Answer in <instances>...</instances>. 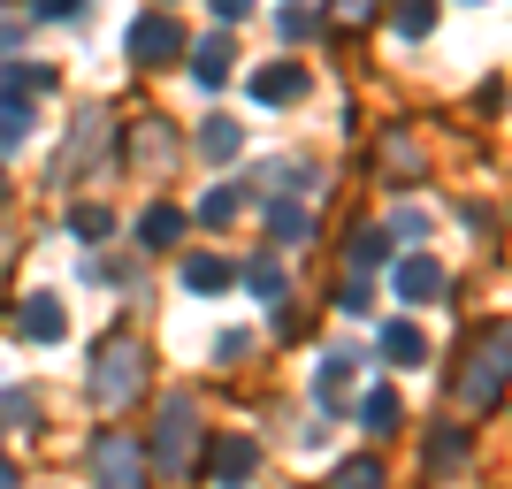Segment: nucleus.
I'll use <instances>...</instances> for the list:
<instances>
[{"label": "nucleus", "instance_id": "1", "mask_svg": "<svg viewBox=\"0 0 512 489\" xmlns=\"http://www.w3.org/2000/svg\"><path fill=\"white\" fill-rule=\"evenodd\" d=\"M199 413H192V398H169L161 405V421H153V474L169 482V474H192V459H199Z\"/></svg>", "mask_w": 512, "mask_h": 489}, {"label": "nucleus", "instance_id": "2", "mask_svg": "<svg viewBox=\"0 0 512 489\" xmlns=\"http://www.w3.org/2000/svg\"><path fill=\"white\" fill-rule=\"evenodd\" d=\"M505 383H512V329H490V344H474L467 375H459V398H467V405H490Z\"/></svg>", "mask_w": 512, "mask_h": 489}, {"label": "nucleus", "instance_id": "3", "mask_svg": "<svg viewBox=\"0 0 512 489\" xmlns=\"http://www.w3.org/2000/svg\"><path fill=\"white\" fill-rule=\"evenodd\" d=\"M146 383V360H138V344H107L100 352V375H92V398L100 405H130Z\"/></svg>", "mask_w": 512, "mask_h": 489}, {"label": "nucleus", "instance_id": "4", "mask_svg": "<svg viewBox=\"0 0 512 489\" xmlns=\"http://www.w3.org/2000/svg\"><path fill=\"white\" fill-rule=\"evenodd\" d=\"M123 46H130V62H138V69H169L176 54H184V31H176V16H138Z\"/></svg>", "mask_w": 512, "mask_h": 489}, {"label": "nucleus", "instance_id": "5", "mask_svg": "<svg viewBox=\"0 0 512 489\" xmlns=\"http://www.w3.org/2000/svg\"><path fill=\"white\" fill-rule=\"evenodd\" d=\"M100 489H146V459L130 436H100Z\"/></svg>", "mask_w": 512, "mask_h": 489}, {"label": "nucleus", "instance_id": "6", "mask_svg": "<svg viewBox=\"0 0 512 489\" xmlns=\"http://www.w3.org/2000/svg\"><path fill=\"white\" fill-rule=\"evenodd\" d=\"M299 92H306V69L299 62H276V69H260V77H253V100L260 107H283V100H299Z\"/></svg>", "mask_w": 512, "mask_h": 489}, {"label": "nucleus", "instance_id": "7", "mask_svg": "<svg viewBox=\"0 0 512 489\" xmlns=\"http://www.w3.org/2000/svg\"><path fill=\"white\" fill-rule=\"evenodd\" d=\"M16 329H23V337H31V344H54V337H62V329H69V314H62V306H54V298H23Z\"/></svg>", "mask_w": 512, "mask_h": 489}, {"label": "nucleus", "instance_id": "8", "mask_svg": "<svg viewBox=\"0 0 512 489\" xmlns=\"http://www.w3.org/2000/svg\"><path fill=\"white\" fill-rule=\"evenodd\" d=\"M138 237H146V253H169L176 237H184V214H176V207H146V222H138Z\"/></svg>", "mask_w": 512, "mask_h": 489}, {"label": "nucleus", "instance_id": "9", "mask_svg": "<svg viewBox=\"0 0 512 489\" xmlns=\"http://www.w3.org/2000/svg\"><path fill=\"white\" fill-rule=\"evenodd\" d=\"M398 291H406V298H436V291H444V268H436L428 253H413L406 268H398Z\"/></svg>", "mask_w": 512, "mask_h": 489}, {"label": "nucleus", "instance_id": "10", "mask_svg": "<svg viewBox=\"0 0 512 489\" xmlns=\"http://www.w3.org/2000/svg\"><path fill=\"white\" fill-rule=\"evenodd\" d=\"M184 283L192 291H222V283H237V268L222 253H199V260H184Z\"/></svg>", "mask_w": 512, "mask_h": 489}, {"label": "nucleus", "instance_id": "11", "mask_svg": "<svg viewBox=\"0 0 512 489\" xmlns=\"http://www.w3.org/2000/svg\"><path fill=\"white\" fill-rule=\"evenodd\" d=\"M192 77H199V85H222V77H230V39H222V31H214V39H199Z\"/></svg>", "mask_w": 512, "mask_h": 489}, {"label": "nucleus", "instance_id": "12", "mask_svg": "<svg viewBox=\"0 0 512 489\" xmlns=\"http://www.w3.org/2000/svg\"><path fill=\"white\" fill-rule=\"evenodd\" d=\"M253 459H260V451L245 444V436H222V444H214V474H222V482H237V474H253Z\"/></svg>", "mask_w": 512, "mask_h": 489}, {"label": "nucleus", "instance_id": "13", "mask_svg": "<svg viewBox=\"0 0 512 489\" xmlns=\"http://www.w3.org/2000/svg\"><path fill=\"white\" fill-rule=\"evenodd\" d=\"M421 352H428V344H421V329H413V321H390V329H383V360L413 367V360H421Z\"/></svg>", "mask_w": 512, "mask_h": 489}, {"label": "nucleus", "instance_id": "14", "mask_svg": "<svg viewBox=\"0 0 512 489\" xmlns=\"http://www.w3.org/2000/svg\"><path fill=\"white\" fill-rule=\"evenodd\" d=\"M23 138H31V100L0 92V146H23Z\"/></svg>", "mask_w": 512, "mask_h": 489}, {"label": "nucleus", "instance_id": "15", "mask_svg": "<svg viewBox=\"0 0 512 489\" xmlns=\"http://www.w3.org/2000/svg\"><path fill=\"white\" fill-rule=\"evenodd\" d=\"M321 405H344V390H352V360H344V352H337V360H321Z\"/></svg>", "mask_w": 512, "mask_h": 489}, {"label": "nucleus", "instance_id": "16", "mask_svg": "<svg viewBox=\"0 0 512 489\" xmlns=\"http://www.w3.org/2000/svg\"><path fill=\"white\" fill-rule=\"evenodd\" d=\"M390 260V237L383 230H352V268H383Z\"/></svg>", "mask_w": 512, "mask_h": 489}, {"label": "nucleus", "instance_id": "17", "mask_svg": "<svg viewBox=\"0 0 512 489\" xmlns=\"http://www.w3.org/2000/svg\"><path fill=\"white\" fill-rule=\"evenodd\" d=\"M199 153H207V161H230V153H237V123H222V115H214V123L199 130Z\"/></svg>", "mask_w": 512, "mask_h": 489}, {"label": "nucleus", "instance_id": "18", "mask_svg": "<svg viewBox=\"0 0 512 489\" xmlns=\"http://www.w3.org/2000/svg\"><path fill=\"white\" fill-rule=\"evenodd\" d=\"M398 31H406V39H428V31H436V0H406V8H398Z\"/></svg>", "mask_w": 512, "mask_h": 489}, {"label": "nucleus", "instance_id": "19", "mask_svg": "<svg viewBox=\"0 0 512 489\" xmlns=\"http://www.w3.org/2000/svg\"><path fill=\"white\" fill-rule=\"evenodd\" d=\"M467 459V428H444L436 444H428V467H459Z\"/></svg>", "mask_w": 512, "mask_h": 489}, {"label": "nucleus", "instance_id": "20", "mask_svg": "<svg viewBox=\"0 0 512 489\" xmlns=\"http://www.w3.org/2000/svg\"><path fill=\"white\" fill-rule=\"evenodd\" d=\"M360 421L375 428V436H390V421H398V398H390V390H375V398L360 405Z\"/></svg>", "mask_w": 512, "mask_h": 489}, {"label": "nucleus", "instance_id": "21", "mask_svg": "<svg viewBox=\"0 0 512 489\" xmlns=\"http://www.w3.org/2000/svg\"><path fill=\"white\" fill-rule=\"evenodd\" d=\"M69 230H77V237H107V230H115V214H107V207H77V214H69Z\"/></svg>", "mask_w": 512, "mask_h": 489}, {"label": "nucleus", "instance_id": "22", "mask_svg": "<svg viewBox=\"0 0 512 489\" xmlns=\"http://www.w3.org/2000/svg\"><path fill=\"white\" fill-rule=\"evenodd\" d=\"M237 207H245V192H230V184H214V192H207V207H199V214H207V222H230Z\"/></svg>", "mask_w": 512, "mask_h": 489}, {"label": "nucleus", "instance_id": "23", "mask_svg": "<svg viewBox=\"0 0 512 489\" xmlns=\"http://www.w3.org/2000/svg\"><path fill=\"white\" fill-rule=\"evenodd\" d=\"M337 489H383V467H375V459H352V467L337 474Z\"/></svg>", "mask_w": 512, "mask_h": 489}, {"label": "nucleus", "instance_id": "24", "mask_svg": "<svg viewBox=\"0 0 512 489\" xmlns=\"http://www.w3.org/2000/svg\"><path fill=\"white\" fill-rule=\"evenodd\" d=\"M268 222H276V237H283V245H291V237H306V230H314V222H306V207H276V214H268Z\"/></svg>", "mask_w": 512, "mask_h": 489}, {"label": "nucleus", "instance_id": "25", "mask_svg": "<svg viewBox=\"0 0 512 489\" xmlns=\"http://www.w3.org/2000/svg\"><path fill=\"white\" fill-rule=\"evenodd\" d=\"M283 39H314V8H283Z\"/></svg>", "mask_w": 512, "mask_h": 489}, {"label": "nucleus", "instance_id": "26", "mask_svg": "<svg viewBox=\"0 0 512 489\" xmlns=\"http://www.w3.org/2000/svg\"><path fill=\"white\" fill-rule=\"evenodd\" d=\"M253 291H260V298L283 291V268H276V260H260V268H253Z\"/></svg>", "mask_w": 512, "mask_h": 489}, {"label": "nucleus", "instance_id": "27", "mask_svg": "<svg viewBox=\"0 0 512 489\" xmlns=\"http://www.w3.org/2000/svg\"><path fill=\"white\" fill-rule=\"evenodd\" d=\"M8 421H39V398H31V390H8Z\"/></svg>", "mask_w": 512, "mask_h": 489}, {"label": "nucleus", "instance_id": "28", "mask_svg": "<svg viewBox=\"0 0 512 489\" xmlns=\"http://www.w3.org/2000/svg\"><path fill=\"white\" fill-rule=\"evenodd\" d=\"M375 8H383V0H337V23H367Z\"/></svg>", "mask_w": 512, "mask_h": 489}, {"label": "nucleus", "instance_id": "29", "mask_svg": "<svg viewBox=\"0 0 512 489\" xmlns=\"http://www.w3.org/2000/svg\"><path fill=\"white\" fill-rule=\"evenodd\" d=\"M85 0H31V16H77Z\"/></svg>", "mask_w": 512, "mask_h": 489}, {"label": "nucleus", "instance_id": "30", "mask_svg": "<svg viewBox=\"0 0 512 489\" xmlns=\"http://www.w3.org/2000/svg\"><path fill=\"white\" fill-rule=\"evenodd\" d=\"M214 16H222V23H237V16H253V0H214Z\"/></svg>", "mask_w": 512, "mask_h": 489}, {"label": "nucleus", "instance_id": "31", "mask_svg": "<svg viewBox=\"0 0 512 489\" xmlns=\"http://www.w3.org/2000/svg\"><path fill=\"white\" fill-rule=\"evenodd\" d=\"M0 489H16V474H8V467H0Z\"/></svg>", "mask_w": 512, "mask_h": 489}]
</instances>
